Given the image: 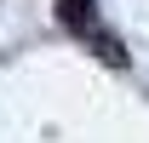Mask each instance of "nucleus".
<instances>
[{
  "mask_svg": "<svg viewBox=\"0 0 149 143\" xmlns=\"http://www.w3.org/2000/svg\"><path fill=\"white\" fill-rule=\"evenodd\" d=\"M57 17H63V29H74V35H103V23H97V0H57Z\"/></svg>",
  "mask_w": 149,
  "mask_h": 143,
  "instance_id": "f257e3e1",
  "label": "nucleus"
}]
</instances>
